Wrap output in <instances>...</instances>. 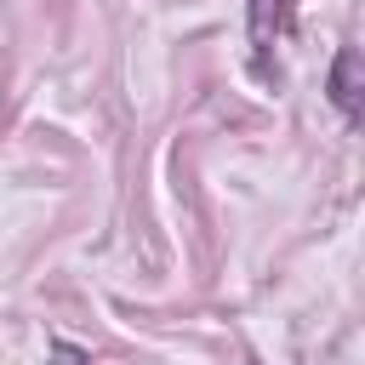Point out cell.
Masks as SVG:
<instances>
[{
    "label": "cell",
    "instance_id": "cell-2",
    "mask_svg": "<svg viewBox=\"0 0 365 365\" xmlns=\"http://www.w3.org/2000/svg\"><path fill=\"white\" fill-rule=\"evenodd\" d=\"M279 34H285V0H251V51H257V68H268V51H274Z\"/></svg>",
    "mask_w": 365,
    "mask_h": 365
},
{
    "label": "cell",
    "instance_id": "cell-1",
    "mask_svg": "<svg viewBox=\"0 0 365 365\" xmlns=\"http://www.w3.org/2000/svg\"><path fill=\"white\" fill-rule=\"evenodd\" d=\"M331 103L342 108L348 125H359V51H354V46L336 51V68H331Z\"/></svg>",
    "mask_w": 365,
    "mask_h": 365
}]
</instances>
